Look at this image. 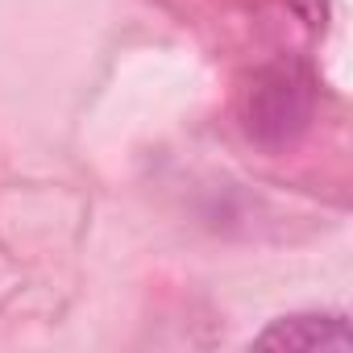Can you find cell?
Wrapping results in <instances>:
<instances>
[{"label": "cell", "instance_id": "obj_1", "mask_svg": "<svg viewBox=\"0 0 353 353\" xmlns=\"http://www.w3.org/2000/svg\"><path fill=\"white\" fill-rule=\"evenodd\" d=\"M307 121H312V79L299 67L274 63L254 75L245 92V133L258 145L283 150L307 129Z\"/></svg>", "mask_w": 353, "mask_h": 353}, {"label": "cell", "instance_id": "obj_2", "mask_svg": "<svg viewBox=\"0 0 353 353\" xmlns=\"http://www.w3.org/2000/svg\"><path fill=\"white\" fill-rule=\"evenodd\" d=\"M258 349H295V353H312V349H353V332L345 324L341 312H307V316H283L274 320L266 332L254 336Z\"/></svg>", "mask_w": 353, "mask_h": 353}, {"label": "cell", "instance_id": "obj_3", "mask_svg": "<svg viewBox=\"0 0 353 353\" xmlns=\"http://www.w3.org/2000/svg\"><path fill=\"white\" fill-rule=\"evenodd\" d=\"M295 9H299L312 26H324V9H328V0H295Z\"/></svg>", "mask_w": 353, "mask_h": 353}]
</instances>
